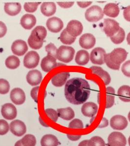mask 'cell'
<instances>
[{
  "label": "cell",
  "instance_id": "obj_1",
  "mask_svg": "<svg viewBox=\"0 0 130 146\" xmlns=\"http://www.w3.org/2000/svg\"><path fill=\"white\" fill-rule=\"evenodd\" d=\"M90 84L83 78H72L65 85V96L67 100L74 105L85 103L90 95Z\"/></svg>",
  "mask_w": 130,
  "mask_h": 146
},
{
  "label": "cell",
  "instance_id": "obj_2",
  "mask_svg": "<svg viewBox=\"0 0 130 146\" xmlns=\"http://www.w3.org/2000/svg\"><path fill=\"white\" fill-rule=\"evenodd\" d=\"M127 52L123 48H115L110 53L105 55L104 61L109 68L119 70L121 64L127 58Z\"/></svg>",
  "mask_w": 130,
  "mask_h": 146
},
{
  "label": "cell",
  "instance_id": "obj_3",
  "mask_svg": "<svg viewBox=\"0 0 130 146\" xmlns=\"http://www.w3.org/2000/svg\"><path fill=\"white\" fill-rule=\"evenodd\" d=\"M75 50L72 47L62 45L57 52V58L61 62L68 63L74 58Z\"/></svg>",
  "mask_w": 130,
  "mask_h": 146
},
{
  "label": "cell",
  "instance_id": "obj_4",
  "mask_svg": "<svg viewBox=\"0 0 130 146\" xmlns=\"http://www.w3.org/2000/svg\"><path fill=\"white\" fill-rule=\"evenodd\" d=\"M85 16V18L88 22H98L103 18V11L98 5H93L86 11Z\"/></svg>",
  "mask_w": 130,
  "mask_h": 146
},
{
  "label": "cell",
  "instance_id": "obj_5",
  "mask_svg": "<svg viewBox=\"0 0 130 146\" xmlns=\"http://www.w3.org/2000/svg\"><path fill=\"white\" fill-rule=\"evenodd\" d=\"M120 28L119 23L115 20L105 19L104 21V31L106 35L110 38L115 35L119 32Z\"/></svg>",
  "mask_w": 130,
  "mask_h": 146
},
{
  "label": "cell",
  "instance_id": "obj_6",
  "mask_svg": "<svg viewBox=\"0 0 130 146\" xmlns=\"http://www.w3.org/2000/svg\"><path fill=\"white\" fill-rule=\"evenodd\" d=\"M109 146H125L127 140L125 136L120 132H113L109 135L108 139Z\"/></svg>",
  "mask_w": 130,
  "mask_h": 146
},
{
  "label": "cell",
  "instance_id": "obj_7",
  "mask_svg": "<svg viewBox=\"0 0 130 146\" xmlns=\"http://www.w3.org/2000/svg\"><path fill=\"white\" fill-rule=\"evenodd\" d=\"M40 56L36 52L31 51L26 54L23 59V65L28 69L34 68L38 65Z\"/></svg>",
  "mask_w": 130,
  "mask_h": 146
},
{
  "label": "cell",
  "instance_id": "obj_8",
  "mask_svg": "<svg viewBox=\"0 0 130 146\" xmlns=\"http://www.w3.org/2000/svg\"><path fill=\"white\" fill-rule=\"evenodd\" d=\"M106 54V51L103 48L101 47L94 48L90 53V61L94 64H103L105 63L104 58Z\"/></svg>",
  "mask_w": 130,
  "mask_h": 146
},
{
  "label": "cell",
  "instance_id": "obj_9",
  "mask_svg": "<svg viewBox=\"0 0 130 146\" xmlns=\"http://www.w3.org/2000/svg\"><path fill=\"white\" fill-rule=\"evenodd\" d=\"M66 29L70 35L76 38L82 33L83 27L81 23L78 21L72 20L68 23Z\"/></svg>",
  "mask_w": 130,
  "mask_h": 146
},
{
  "label": "cell",
  "instance_id": "obj_10",
  "mask_svg": "<svg viewBox=\"0 0 130 146\" xmlns=\"http://www.w3.org/2000/svg\"><path fill=\"white\" fill-rule=\"evenodd\" d=\"M9 128L11 132L14 135L19 137L23 136L27 131L25 124L19 120H15L11 122Z\"/></svg>",
  "mask_w": 130,
  "mask_h": 146
},
{
  "label": "cell",
  "instance_id": "obj_11",
  "mask_svg": "<svg viewBox=\"0 0 130 146\" xmlns=\"http://www.w3.org/2000/svg\"><path fill=\"white\" fill-rule=\"evenodd\" d=\"M110 125L113 129L123 130L127 128L128 121L124 116L121 115H116L111 119Z\"/></svg>",
  "mask_w": 130,
  "mask_h": 146
},
{
  "label": "cell",
  "instance_id": "obj_12",
  "mask_svg": "<svg viewBox=\"0 0 130 146\" xmlns=\"http://www.w3.org/2000/svg\"><path fill=\"white\" fill-rule=\"evenodd\" d=\"M46 25L50 31L56 33L63 29L64 23L60 19L54 17L48 19L46 23Z\"/></svg>",
  "mask_w": 130,
  "mask_h": 146
},
{
  "label": "cell",
  "instance_id": "obj_13",
  "mask_svg": "<svg viewBox=\"0 0 130 146\" xmlns=\"http://www.w3.org/2000/svg\"><path fill=\"white\" fill-rule=\"evenodd\" d=\"M1 113L6 119H14L17 116V109L11 103H6L2 106Z\"/></svg>",
  "mask_w": 130,
  "mask_h": 146
},
{
  "label": "cell",
  "instance_id": "obj_14",
  "mask_svg": "<svg viewBox=\"0 0 130 146\" xmlns=\"http://www.w3.org/2000/svg\"><path fill=\"white\" fill-rule=\"evenodd\" d=\"M80 46L86 49H90L95 45L96 39L94 36L90 33L82 35L79 40Z\"/></svg>",
  "mask_w": 130,
  "mask_h": 146
},
{
  "label": "cell",
  "instance_id": "obj_15",
  "mask_svg": "<svg viewBox=\"0 0 130 146\" xmlns=\"http://www.w3.org/2000/svg\"><path fill=\"white\" fill-rule=\"evenodd\" d=\"M11 50L14 54L18 56H22L25 54L28 50V47L25 41L21 40H16L12 43Z\"/></svg>",
  "mask_w": 130,
  "mask_h": 146
},
{
  "label": "cell",
  "instance_id": "obj_16",
  "mask_svg": "<svg viewBox=\"0 0 130 146\" xmlns=\"http://www.w3.org/2000/svg\"><path fill=\"white\" fill-rule=\"evenodd\" d=\"M10 99L16 105H22L25 100V95L23 90L19 88L13 89L10 92Z\"/></svg>",
  "mask_w": 130,
  "mask_h": 146
},
{
  "label": "cell",
  "instance_id": "obj_17",
  "mask_svg": "<svg viewBox=\"0 0 130 146\" xmlns=\"http://www.w3.org/2000/svg\"><path fill=\"white\" fill-rule=\"evenodd\" d=\"M97 105L92 102L84 103L81 108L82 114L88 117H92L94 116L97 113Z\"/></svg>",
  "mask_w": 130,
  "mask_h": 146
},
{
  "label": "cell",
  "instance_id": "obj_18",
  "mask_svg": "<svg viewBox=\"0 0 130 146\" xmlns=\"http://www.w3.org/2000/svg\"><path fill=\"white\" fill-rule=\"evenodd\" d=\"M26 78L28 84L31 86H36L39 84L42 81V74L38 70H31L28 72Z\"/></svg>",
  "mask_w": 130,
  "mask_h": 146
},
{
  "label": "cell",
  "instance_id": "obj_19",
  "mask_svg": "<svg viewBox=\"0 0 130 146\" xmlns=\"http://www.w3.org/2000/svg\"><path fill=\"white\" fill-rule=\"evenodd\" d=\"M56 59L53 56H47L43 58L41 63V66L43 71L48 72L57 66Z\"/></svg>",
  "mask_w": 130,
  "mask_h": 146
},
{
  "label": "cell",
  "instance_id": "obj_20",
  "mask_svg": "<svg viewBox=\"0 0 130 146\" xmlns=\"http://www.w3.org/2000/svg\"><path fill=\"white\" fill-rule=\"evenodd\" d=\"M70 76V73L67 72L57 74L52 78V84L55 87H62L66 83Z\"/></svg>",
  "mask_w": 130,
  "mask_h": 146
},
{
  "label": "cell",
  "instance_id": "obj_21",
  "mask_svg": "<svg viewBox=\"0 0 130 146\" xmlns=\"http://www.w3.org/2000/svg\"><path fill=\"white\" fill-rule=\"evenodd\" d=\"M20 23L23 28L30 30L36 25V19L34 15L27 14L22 17Z\"/></svg>",
  "mask_w": 130,
  "mask_h": 146
},
{
  "label": "cell",
  "instance_id": "obj_22",
  "mask_svg": "<svg viewBox=\"0 0 130 146\" xmlns=\"http://www.w3.org/2000/svg\"><path fill=\"white\" fill-rule=\"evenodd\" d=\"M90 69L92 70L93 74L97 75L103 80L105 85H108L110 84L111 81V78L107 72L105 71L100 67L95 66L91 67Z\"/></svg>",
  "mask_w": 130,
  "mask_h": 146
},
{
  "label": "cell",
  "instance_id": "obj_23",
  "mask_svg": "<svg viewBox=\"0 0 130 146\" xmlns=\"http://www.w3.org/2000/svg\"><path fill=\"white\" fill-rule=\"evenodd\" d=\"M119 12L120 9L118 5L115 3H108L104 8V14L108 17L115 18L119 16Z\"/></svg>",
  "mask_w": 130,
  "mask_h": 146
},
{
  "label": "cell",
  "instance_id": "obj_24",
  "mask_svg": "<svg viewBox=\"0 0 130 146\" xmlns=\"http://www.w3.org/2000/svg\"><path fill=\"white\" fill-rule=\"evenodd\" d=\"M21 5L18 3H5L4 7V9L5 13L12 16L18 14L21 11Z\"/></svg>",
  "mask_w": 130,
  "mask_h": 146
},
{
  "label": "cell",
  "instance_id": "obj_25",
  "mask_svg": "<svg viewBox=\"0 0 130 146\" xmlns=\"http://www.w3.org/2000/svg\"><path fill=\"white\" fill-rule=\"evenodd\" d=\"M41 11L44 15L47 17H50L55 13L56 6L52 2L44 3L41 6Z\"/></svg>",
  "mask_w": 130,
  "mask_h": 146
},
{
  "label": "cell",
  "instance_id": "obj_26",
  "mask_svg": "<svg viewBox=\"0 0 130 146\" xmlns=\"http://www.w3.org/2000/svg\"><path fill=\"white\" fill-rule=\"evenodd\" d=\"M90 60V55L88 52L84 50H79L75 56V61L79 65H85Z\"/></svg>",
  "mask_w": 130,
  "mask_h": 146
},
{
  "label": "cell",
  "instance_id": "obj_27",
  "mask_svg": "<svg viewBox=\"0 0 130 146\" xmlns=\"http://www.w3.org/2000/svg\"><path fill=\"white\" fill-rule=\"evenodd\" d=\"M57 111L59 117L65 120H70L75 116L74 111L70 107L58 109Z\"/></svg>",
  "mask_w": 130,
  "mask_h": 146
},
{
  "label": "cell",
  "instance_id": "obj_28",
  "mask_svg": "<svg viewBox=\"0 0 130 146\" xmlns=\"http://www.w3.org/2000/svg\"><path fill=\"white\" fill-rule=\"evenodd\" d=\"M44 41L40 40L38 37L31 32V35L28 38V43L29 46L34 49L37 50L42 47Z\"/></svg>",
  "mask_w": 130,
  "mask_h": 146
},
{
  "label": "cell",
  "instance_id": "obj_29",
  "mask_svg": "<svg viewBox=\"0 0 130 146\" xmlns=\"http://www.w3.org/2000/svg\"><path fill=\"white\" fill-rule=\"evenodd\" d=\"M59 142L56 136L52 135H46L42 138L41 145L42 146H58Z\"/></svg>",
  "mask_w": 130,
  "mask_h": 146
},
{
  "label": "cell",
  "instance_id": "obj_30",
  "mask_svg": "<svg viewBox=\"0 0 130 146\" xmlns=\"http://www.w3.org/2000/svg\"><path fill=\"white\" fill-rule=\"evenodd\" d=\"M117 95L121 101L125 102H130V86L123 85L119 88Z\"/></svg>",
  "mask_w": 130,
  "mask_h": 146
},
{
  "label": "cell",
  "instance_id": "obj_31",
  "mask_svg": "<svg viewBox=\"0 0 130 146\" xmlns=\"http://www.w3.org/2000/svg\"><path fill=\"white\" fill-rule=\"evenodd\" d=\"M106 108L108 109L113 106L115 104V90L112 87H108L106 88Z\"/></svg>",
  "mask_w": 130,
  "mask_h": 146
},
{
  "label": "cell",
  "instance_id": "obj_32",
  "mask_svg": "<svg viewBox=\"0 0 130 146\" xmlns=\"http://www.w3.org/2000/svg\"><path fill=\"white\" fill-rule=\"evenodd\" d=\"M5 64L7 68L15 69L20 66V60L15 56H10L5 60Z\"/></svg>",
  "mask_w": 130,
  "mask_h": 146
},
{
  "label": "cell",
  "instance_id": "obj_33",
  "mask_svg": "<svg viewBox=\"0 0 130 146\" xmlns=\"http://www.w3.org/2000/svg\"><path fill=\"white\" fill-rule=\"evenodd\" d=\"M76 39V37L72 36L68 33L66 29H65L60 35V41L65 44H67V45L72 44L75 42Z\"/></svg>",
  "mask_w": 130,
  "mask_h": 146
},
{
  "label": "cell",
  "instance_id": "obj_34",
  "mask_svg": "<svg viewBox=\"0 0 130 146\" xmlns=\"http://www.w3.org/2000/svg\"><path fill=\"white\" fill-rule=\"evenodd\" d=\"M125 38V31L123 28L120 27L119 32L115 35L110 37V38L113 43L116 44H119L123 42Z\"/></svg>",
  "mask_w": 130,
  "mask_h": 146
},
{
  "label": "cell",
  "instance_id": "obj_35",
  "mask_svg": "<svg viewBox=\"0 0 130 146\" xmlns=\"http://www.w3.org/2000/svg\"><path fill=\"white\" fill-rule=\"evenodd\" d=\"M21 141L23 146H35L36 144V139L35 136L30 134L25 135L21 140Z\"/></svg>",
  "mask_w": 130,
  "mask_h": 146
},
{
  "label": "cell",
  "instance_id": "obj_36",
  "mask_svg": "<svg viewBox=\"0 0 130 146\" xmlns=\"http://www.w3.org/2000/svg\"><path fill=\"white\" fill-rule=\"evenodd\" d=\"M32 32L36 35L40 40L44 41L47 36V31L45 27L42 26H38L36 27Z\"/></svg>",
  "mask_w": 130,
  "mask_h": 146
},
{
  "label": "cell",
  "instance_id": "obj_37",
  "mask_svg": "<svg viewBox=\"0 0 130 146\" xmlns=\"http://www.w3.org/2000/svg\"><path fill=\"white\" fill-rule=\"evenodd\" d=\"M88 146H105V141L99 136H93L88 140Z\"/></svg>",
  "mask_w": 130,
  "mask_h": 146
},
{
  "label": "cell",
  "instance_id": "obj_38",
  "mask_svg": "<svg viewBox=\"0 0 130 146\" xmlns=\"http://www.w3.org/2000/svg\"><path fill=\"white\" fill-rule=\"evenodd\" d=\"M10 85L9 82L5 79H0V94L5 95L9 93Z\"/></svg>",
  "mask_w": 130,
  "mask_h": 146
},
{
  "label": "cell",
  "instance_id": "obj_39",
  "mask_svg": "<svg viewBox=\"0 0 130 146\" xmlns=\"http://www.w3.org/2000/svg\"><path fill=\"white\" fill-rule=\"evenodd\" d=\"M46 51L48 53V56H53L54 58H57V49L54 44L50 43L46 45L45 47Z\"/></svg>",
  "mask_w": 130,
  "mask_h": 146
},
{
  "label": "cell",
  "instance_id": "obj_40",
  "mask_svg": "<svg viewBox=\"0 0 130 146\" xmlns=\"http://www.w3.org/2000/svg\"><path fill=\"white\" fill-rule=\"evenodd\" d=\"M40 4L41 3H26L24 5V9L25 11L33 13L36 11Z\"/></svg>",
  "mask_w": 130,
  "mask_h": 146
},
{
  "label": "cell",
  "instance_id": "obj_41",
  "mask_svg": "<svg viewBox=\"0 0 130 146\" xmlns=\"http://www.w3.org/2000/svg\"><path fill=\"white\" fill-rule=\"evenodd\" d=\"M68 127L74 129H82L84 128L83 123L81 120L74 119L70 123Z\"/></svg>",
  "mask_w": 130,
  "mask_h": 146
},
{
  "label": "cell",
  "instance_id": "obj_42",
  "mask_svg": "<svg viewBox=\"0 0 130 146\" xmlns=\"http://www.w3.org/2000/svg\"><path fill=\"white\" fill-rule=\"evenodd\" d=\"M45 113L48 117L54 122H56L57 121L59 116L57 111H56L55 110L47 109L45 110Z\"/></svg>",
  "mask_w": 130,
  "mask_h": 146
},
{
  "label": "cell",
  "instance_id": "obj_43",
  "mask_svg": "<svg viewBox=\"0 0 130 146\" xmlns=\"http://www.w3.org/2000/svg\"><path fill=\"white\" fill-rule=\"evenodd\" d=\"M9 126V124L5 120H0V135H3L8 133Z\"/></svg>",
  "mask_w": 130,
  "mask_h": 146
},
{
  "label": "cell",
  "instance_id": "obj_44",
  "mask_svg": "<svg viewBox=\"0 0 130 146\" xmlns=\"http://www.w3.org/2000/svg\"><path fill=\"white\" fill-rule=\"evenodd\" d=\"M121 71L125 76L130 78V60L125 62L122 65Z\"/></svg>",
  "mask_w": 130,
  "mask_h": 146
},
{
  "label": "cell",
  "instance_id": "obj_45",
  "mask_svg": "<svg viewBox=\"0 0 130 146\" xmlns=\"http://www.w3.org/2000/svg\"><path fill=\"white\" fill-rule=\"evenodd\" d=\"M40 87H34L32 89L30 93V95L32 98L34 99V100L37 102H38V94L39 90Z\"/></svg>",
  "mask_w": 130,
  "mask_h": 146
},
{
  "label": "cell",
  "instance_id": "obj_46",
  "mask_svg": "<svg viewBox=\"0 0 130 146\" xmlns=\"http://www.w3.org/2000/svg\"><path fill=\"white\" fill-rule=\"evenodd\" d=\"M7 27L3 22L0 21V38L5 36L7 33Z\"/></svg>",
  "mask_w": 130,
  "mask_h": 146
},
{
  "label": "cell",
  "instance_id": "obj_47",
  "mask_svg": "<svg viewBox=\"0 0 130 146\" xmlns=\"http://www.w3.org/2000/svg\"><path fill=\"white\" fill-rule=\"evenodd\" d=\"M57 4L63 9H68L74 5V2H57Z\"/></svg>",
  "mask_w": 130,
  "mask_h": 146
},
{
  "label": "cell",
  "instance_id": "obj_48",
  "mask_svg": "<svg viewBox=\"0 0 130 146\" xmlns=\"http://www.w3.org/2000/svg\"><path fill=\"white\" fill-rule=\"evenodd\" d=\"M123 16L125 20L128 22H130V5L124 9Z\"/></svg>",
  "mask_w": 130,
  "mask_h": 146
},
{
  "label": "cell",
  "instance_id": "obj_49",
  "mask_svg": "<svg viewBox=\"0 0 130 146\" xmlns=\"http://www.w3.org/2000/svg\"><path fill=\"white\" fill-rule=\"evenodd\" d=\"M77 5L81 8H86L87 7L90 5L92 3V2H77Z\"/></svg>",
  "mask_w": 130,
  "mask_h": 146
},
{
  "label": "cell",
  "instance_id": "obj_50",
  "mask_svg": "<svg viewBox=\"0 0 130 146\" xmlns=\"http://www.w3.org/2000/svg\"><path fill=\"white\" fill-rule=\"evenodd\" d=\"M67 137L70 140L75 141H77V140L80 139L81 137V135H69V134H68V135H67Z\"/></svg>",
  "mask_w": 130,
  "mask_h": 146
},
{
  "label": "cell",
  "instance_id": "obj_51",
  "mask_svg": "<svg viewBox=\"0 0 130 146\" xmlns=\"http://www.w3.org/2000/svg\"><path fill=\"white\" fill-rule=\"evenodd\" d=\"M108 120L106 118H103L102 121H101V123H100V124L99 125L98 127L99 128H105V127L108 126Z\"/></svg>",
  "mask_w": 130,
  "mask_h": 146
},
{
  "label": "cell",
  "instance_id": "obj_52",
  "mask_svg": "<svg viewBox=\"0 0 130 146\" xmlns=\"http://www.w3.org/2000/svg\"><path fill=\"white\" fill-rule=\"evenodd\" d=\"M88 141L86 140L81 142L78 145V146H88Z\"/></svg>",
  "mask_w": 130,
  "mask_h": 146
},
{
  "label": "cell",
  "instance_id": "obj_53",
  "mask_svg": "<svg viewBox=\"0 0 130 146\" xmlns=\"http://www.w3.org/2000/svg\"><path fill=\"white\" fill-rule=\"evenodd\" d=\"M39 121H40V123H41V124L43 125V126L45 127H49L48 126V125L46 123L44 122V121L41 119V117H39Z\"/></svg>",
  "mask_w": 130,
  "mask_h": 146
},
{
  "label": "cell",
  "instance_id": "obj_54",
  "mask_svg": "<svg viewBox=\"0 0 130 146\" xmlns=\"http://www.w3.org/2000/svg\"><path fill=\"white\" fill-rule=\"evenodd\" d=\"M23 146V145L22 144V143H21V140H19V141H17L16 143H15V146Z\"/></svg>",
  "mask_w": 130,
  "mask_h": 146
},
{
  "label": "cell",
  "instance_id": "obj_55",
  "mask_svg": "<svg viewBox=\"0 0 130 146\" xmlns=\"http://www.w3.org/2000/svg\"><path fill=\"white\" fill-rule=\"evenodd\" d=\"M127 41L128 44L130 45V32L128 34L127 36Z\"/></svg>",
  "mask_w": 130,
  "mask_h": 146
},
{
  "label": "cell",
  "instance_id": "obj_56",
  "mask_svg": "<svg viewBox=\"0 0 130 146\" xmlns=\"http://www.w3.org/2000/svg\"><path fill=\"white\" fill-rule=\"evenodd\" d=\"M128 119L129 120V121L130 122V111L128 115Z\"/></svg>",
  "mask_w": 130,
  "mask_h": 146
},
{
  "label": "cell",
  "instance_id": "obj_57",
  "mask_svg": "<svg viewBox=\"0 0 130 146\" xmlns=\"http://www.w3.org/2000/svg\"><path fill=\"white\" fill-rule=\"evenodd\" d=\"M128 142H129V146H130V136L129 137L128 139Z\"/></svg>",
  "mask_w": 130,
  "mask_h": 146
},
{
  "label": "cell",
  "instance_id": "obj_58",
  "mask_svg": "<svg viewBox=\"0 0 130 146\" xmlns=\"http://www.w3.org/2000/svg\"><path fill=\"white\" fill-rule=\"evenodd\" d=\"M107 146H109V145H107Z\"/></svg>",
  "mask_w": 130,
  "mask_h": 146
}]
</instances>
